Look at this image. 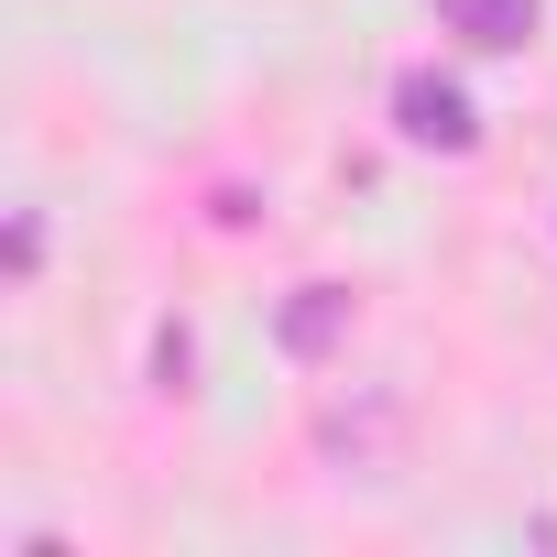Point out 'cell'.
<instances>
[{"instance_id": "6da1fadb", "label": "cell", "mask_w": 557, "mask_h": 557, "mask_svg": "<svg viewBox=\"0 0 557 557\" xmlns=\"http://www.w3.org/2000/svg\"><path fill=\"white\" fill-rule=\"evenodd\" d=\"M437 12H448V34L481 45V55H503V45L535 34V0H437Z\"/></svg>"}, {"instance_id": "7a4b0ae2", "label": "cell", "mask_w": 557, "mask_h": 557, "mask_svg": "<svg viewBox=\"0 0 557 557\" xmlns=\"http://www.w3.org/2000/svg\"><path fill=\"white\" fill-rule=\"evenodd\" d=\"M394 110H405V132H416V143H448V153L470 143V99H459V88H437V77H405V99H394Z\"/></svg>"}]
</instances>
